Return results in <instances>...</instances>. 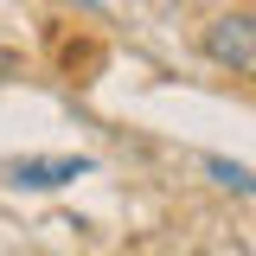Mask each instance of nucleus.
I'll list each match as a JSON object with an SVG mask.
<instances>
[{
	"mask_svg": "<svg viewBox=\"0 0 256 256\" xmlns=\"http://www.w3.org/2000/svg\"><path fill=\"white\" fill-rule=\"evenodd\" d=\"M13 70H20V58H13V52H6V45H0V84H6V77H13Z\"/></svg>",
	"mask_w": 256,
	"mask_h": 256,
	"instance_id": "4",
	"label": "nucleus"
},
{
	"mask_svg": "<svg viewBox=\"0 0 256 256\" xmlns=\"http://www.w3.org/2000/svg\"><path fill=\"white\" fill-rule=\"evenodd\" d=\"M212 173H218V186H237V192H256V173H250V166H230V160H212Z\"/></svg>",
	"mask_w": 256,
	"mask_h": 256,
	"instance_id": "3",
	"label": "nucleus"
},
{
	"mask_svg": "<svg viewBox=\"0 0 256 256\" xmlns=\"http://www.w3.org/2000/svg\"><path fill=\"white\" fill-rule=\"evenodd\" d=\"M198 52L224 70H237V77H256V13H218L212 26L198 32Z\"/></svg>",
	"mask_w": 256,
	"mask_h": 256,
	"instance_id": "1",
	"label": "nucleus"
},
{
	"mask_svg": "<svg viewBox=\"0 0 256 256\" xmlns=\"http://www.w3.org/2000/svg\"><path fill=\"white\" fill-rule=\"evenodd\" d=\"M77 173H90V160H84V154H64V160H20V166H13L20 186H64V180H77Z\"/></svg>",
	"mask_w": 256,
	"mask_h": 256,
	"instance_id": "2",
	"label": "nucleus"
}]
</instances>
